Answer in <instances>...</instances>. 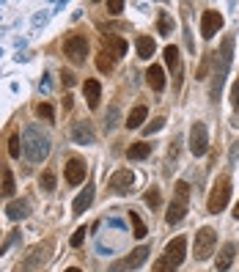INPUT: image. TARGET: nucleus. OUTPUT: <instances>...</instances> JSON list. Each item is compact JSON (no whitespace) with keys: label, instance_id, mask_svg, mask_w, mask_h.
I'll return each mask as SVG.
<instances>
[{"label":"nucleus","instance_id":"f257e3e1","mask_svg":"<svg viewBox=\"0 0 239 272\" xmlns=\"http://www.w3.org/2000/svg\"><path fill=\"white\" fill-rule=\"evenodd\" d=\"M22 154L33 162V165L44 162L47 157H50V135L42 132L36 124L28 127L22 132Z\"/></svg>","mask_w":239,"mask_h":272},{"label":"nucleus","instance_id":"f03ea898","mask_svg":"<svg viewBox=\"0 0 239 272\" xmlns=\"http://www.w3.org/2000/svg\"><path fill=\"white\" fill-rule=\"evenodd\" d=\"M184 256H187V239L184 236H176L165 245V253L154 261V272H176L182 267Z\"/></svg>","mask_w":239,"mask_h":272},{"label":"nucleus","instance_id":"7ed1b4c3","mask_svg":"<svg viewBox=\"0 0 239 272\" xmlns=\"http://www.w3.org/2000/svg\"><path fill=\"white\" fill-rule=\"evenodd\" d=\"M52 250H55V242L52 239L39 242L36 248H31V253L22 258V264H17V272H39L47 261H50Z\"/></svg>","mask_w":239,"mask_h":272},{"label":"nucleus","instance_id":"20e7f679","mask_svg":"<svg viewBox=\"0 0 239 272\" xmlns=\"http://www.w3.org/2000/svg\"><path fill=\"white\" fill-rule=\"evenodd\" d=\"M187 203H190V185H187V182H176V195H173V201H170V206L165 212V223H168V226L182 223V217L187 215Z\"/></svg>","mask_w":239,"mask_h":272},{"label":"nucleus","instance_id":"39448f33","mask_svg":"<svg viewBox=\"0 0 239 272\" xmlns=\"http://www.w3.org/2000/svg\"><path fill=\"white\" fill-rule=\"evenodd\" d=\"M228 198H231V179L228 176H217L215 187L209 193V201H206V209L212 215H220L225 206H228Z\"/></svg>","mask_w":239,"mask_h":272},{"label":"nucleus","instance_id":"423d86ee","mask_svg":"<svg viewBox=\"0 0 239 272\" xmlns=\"http://www.w3.org/2000/svg\"><path fill=\"white\" fill-rule=\"evenodd\" d=\"M215 245H217V231L212 226H203L201 231H195V258L198 261H206L215 253Z\"/></svg>","mask_w":239,"mask_h":272},{"label":"nucleus","instance_id":"0eeeda50","mask_svg":"<svg viewBox=\"0 0 239 272\" xmlns=\"http://www.w3.org/2000/svg\"><path fill=\"white\" fill-rule=\"evenodd\" d=\"M190 152H193V157H203L209 152V129L203 121H195L190 129Z\"/></svg>","mask_w":239,"mask_h":272},{"label":"nucleus","instance_id":"6e6552de","mask_svg":"<svg viewBox=\"0 0 239 272\" xmlns=\"http://www.w3.org/2000/svg\"><path fill=\"white\" fill-rule=\"evenodd\" d=\"M64 52H66V58L72 61V64H85V58H88V39L85 36H69L64 42Z\"/></svg>","mask_w":239,"mask_h":272},{"label":"nucleus","instance_id":"1a4fd4ad","mask_svg":"<svg viewBox=\"0 0 239 272\" xmlns=\"http://www.w3.org/2000/svg\"><path fill=\"white\" fill-rule=\"evenodd\" d=\"M148 253H152L148 248H135L129 256H124L121 261H115L113 267H110V272H129V269H138V267H143V264H146Z\"/></svg>","mask_w":239,"mask_h":272},{"label":"nucleus","instance_id":"9d476101","mask_svg":"<svg viewBox=\"0 0 239 272\" xmlns=\"http://www.w3.org/2000/svg\"><path fill=\"white\" fill-rule=\"evenodd\" d=\"M132 182H135V176L129 168H118L113 176H110V182H107V187L113 190L115 195H127L129 190H132Z\"/></svg>","mask_w":239,"mask_h":272},{"label":"nucleus","instance_id":"9b49d317","mask_svg":"<svg viewBox=\"0 0 239 272\" xmlns=\"http://www.w3.org/2000/svg\"><path fill=\"white\" fill-rule=\"evenodd\" d=\"M223 28V14L215 9H206L201 14V36L203 39H215V33Z\"/></svg>","mask_w":239,"mask_h":272},{"label":"nucleus","instance_id":"f8f14e48","mask_svg":"<svg viewBox=\"0 0 239 272\" xmlns=\"http://www.w3.org/2000/svg\"><path fill=\"white\" fill-rule=\"evenodd\" d=\"M64 173H66V182H69V185H83L85 182V173H88V168H85V162L83 160H69L64 165Z\"/></svg>","mask_w":239,"mask_h":272},{"label":"nucleus","instance_id":"ddd939ff","mask_svg":"<svg viewBox=\"0 0 239 272\" xmlns=\"http://www.w3.org/2000/svg\"><path fill=\"white\" fill-rule=\"evenodd\" d=\"M165 64H168V69L173 72V83H176V88H179V85H182V74H184V69H182V55H179V50H176L173 44L165 47Z\"/></svg>","mask_w":239,"mask_h":272},{"label":"nucleus","instance_id":"4468645a","mask_svg":"<svg viewBox=\"0 0 239 272\" xmlns=\"http://www.w3.org/2000/svg\"><path fill=\"white\" fill-rule=\"evenodd\" d=\"M234 258H236V245H234V242H225L223 248H220V253H217L215 269H217V272H228L231 264H234Z\"/></svg>","mask_w":239,"mask_h":272},{"label":"nucleus","instance_id":"2eb2a0df","mask_svg":"<svg viewBox=\"0 0 239 272\" xmlns=\"http://www.w3.org/2000/svg\"><path fill=\"white\" fill-rule=\"evenodd\" d=\"M72 140H74V143H80V146L94 143V140H97V135H94V127L88 124V121H77V124L72 127Z\"/></svg>","mask_w":239,"mask_h":272},{"label":"nucleus","instance_id":"dca6fc26","mask_svg":"<svg viewBox=\"0 0 239 272\" xmlns=\"http://www.w3.org/2000/svg\"><path fill=\"white\" fill-rule=\"evenodd\" d=\"M83 94H85V99H88V107H91V110H97V107H99V99H102L99 80H85V83H83Z\"/></svg>","mask_w":239,"mask_h":272},{"label":"nucleus","instance_id":"f3484780","mask_svg":"<svg viewBox=\"0 0 239 272\" xmlns=\"http://www.w3.org/2000/svg\"><path fill=\"white\" fill-rule=\"evenodd\" d=\"M102 42H105V47H102V50H107L113 58L127 55V42H124V39L113 36V33H105V39H102Z\"/></svg>","mask_w":239,"mask_h":272},{"label":"nucleus","instance_id":"a211bd4d","mask_svg":"<svg viewBox=\"0 0 239 272\" xmlns=\"http://www.w3.org/2000/svg\"><path fill=\"white\" fill-rule=\"evenodd\" d=\"M146 83H148L152 91H162V88H165V69L152 64V66H148V72H146Z\"/></svg>","mask_w":239,"mask_h":272},{"label":"nucleus","instance_id":"6ab92c4d","mask_svg":"<svg viewBox=\"0 0 239 272\" xmlns=\"http://www.w3.org/2000/svg\"><path fill=\"white\" fill-rule=\"evenodd\" d=\"M6 215H9L11 220H25V217L31 215V206H28V201H25V198H19V201H11L9 206H6Z\"/></svg>","mask_w":239,"mask_h":272},{"label":"nucleus","instance_id":"aec40b11","mask_svg":"<svg viewBox=\"0 0 239 272\" xmlns=\"http://www.w3.org/2000/svg\"><path fill=\"white\" fill-rule=\"evenodd\" d=\"M91 201H94V187L88 185V187L83 190V193H80L77 198H74V203H72V212H74V215H83L85 209L91 206Z\"/></svg>","mask_w":239,"mask_h":272},{"label":"nucleus","instance_id":"412c9836","mask_svg":"<svg viewBox=\"0 0 239 272\" xmlns=\"http://www.w3.org/2000/svg\"><path fill=\"white\" fill-rule=\"evenodd\" d=\"M146 115H148L146 105H138V107H132V113L127 115V121H124V124H127L129 129H138V127H143V121H146Z\"/></svg>","mask_w":239,"mask_h":272},{"label":"nucleus","instance_id":"4be33fe9","mask_svg":"<svg viewBox=\"0 0 239 272\" xmlns=\"http://www.w3.org/2000/svg\"><path fill=\"white\" fill-rule=\"evenodd\" d=\"M135 47H138V58H143V61H152L154 50H157V44H154V39H152V36H140Z\"/></svg>","mask_w":239,"mask_h":272},{"label":"nucleus","instance_id":"5701e85b","mask_svg":"<svg viewBox=\"0 0 239 272\" xmlns=\"http://www.w3.org/2000/svg\"><path fill=\"white\" fill-rule=\"evenodd\" d=\"M0 195H14V176L9 168H0Z\"/></svg>","mask_w":239,"mask_h":272},{"label":"nucleus","instance_id":"b1692460","mask_svg":"<svg viewBox=\"0 0 239 272\" xmlns=\"http://www.w3.org/2000/svg\"><path fill=\"white\" fill-rule=\"evenodd\" d=\"M148 154H152V143H146V140H143V143H132V146H129L127 157L129 160H146Z\"/></svg>","mask_w":239,"mask_h":272},{"label":"nucleus","instance_id":"393cba45","mask_svg":"<svg viewBox=\"0 0 239 272\" xmlns=\"http://www.w3.org/2000/svg\"><path fill=\"white\" fill-rule=\"evenodd\" d=\"M97 69H99V72H113V69H115V58H113L107 50H102L99 55H97Z\"/></svg>","mask_w":239,"mask_h":272},{"label":"nucleus","instance_id":"a878e982","mask_svg":"<svg viewBox=\"0 0 239 272\" xmlns=\"http://www.w3.org/2000/svg\"><path fill=\"white\" fill-rule=\"evenodd\" d=\"M143 201H146V206L148 209H157L162 203V193H160V187H152L146 195H143Z\"/></svg>","mask_w":239,"mask_h":272},{"label":"nucleus","instance_id":"bb28decb","mask_svg":"<svg viewBox=\"0 0 239 272\" xmlns=\"http://www.w3.org/2000/svg\"><path fill=\"white\" fill-rule=\"evenodd\" d=\"M212 64H215V52H206V55H203V61H201V66H198V72H195V77H198V80H206Z\"/></svg>","mask_w":239,"mask_h":272},{"label":"nucleus","instance_id":"cd10ccee","mask_svg":"<svg viewBox=\"0 0 239 272\" xmlns=\"http://www.w3.org/2000/svg\"><path fill=\"white\" fill-rule=\"evenodd\" d=\"M129 223H132V234L138 236V239H143V236H146V223H143L135 212H129Z\"/></svg>","mask_w":239,"mask_h":272},{"label":"nucleus","instance_id":"c85d7f7f","mask_svg":"<svg viewBox=\"0 0 239 272\" xmlns=\"http://www.w3.org/2000/svg\"><path fill=\"white\" fill-rule=\"evenodd\" d=\"M118 118H121V115H118V105H110V110H107V115H105V129H107V132L118 127Z\"/></svg>","mask_w":239,"mask_h":272},{"label":"nucleus","instance_id":"c756f323","mask_svg":"<svg viewBox=\"0 0 239 272\" xmlns=\"http://www.w3.org/2000/svg\"><path fill=\"white\" fill-rule=\"evenodd\" d=\"M157 28H160L162 36H168V33L173 31V19H170L168 11H160V22H157Z\"/></svg>","mask_w":239,"mask_h":272},{"label":"nucleus","instance_id":"7c9ffc66","mask_svg":"<svg viewBox=\"0 0 239 272\" xmlns=\"http://www.w3.org/2000/svg\"><path fill=\"white\" fill-rule=\"evenodd\" d=\"M9 154L14 160L22 154V138H19V135H11V138H9Z\"/></svg>","mask_w":239,"mask_h":272},{"label":"nucleus","instance_id":"2f4dec72","mask_svg":"<svg viewBox=\"0 0 239 272\" xmlns=\"http://www.w3.org/2000/svg\"><path fill=\"white\" fill-rule=\"evenodd\" d=\"M36 115L44 121H52V115H55V110H52V105H47V102H39L36 105Z\"/></svg>","mask_w":239,"mask_h":272},{"label":"nucleus","instance_id":"473e14b6","mask_svg":"<svg viewBox=\"0 0 239 272\" xmlns=\"http://www.w3.org/2000/svg\"><path fill=\"white\" fill-rule=\"evenodd\" d=\"M42 190H44V193H52V190H55V173H52V171L42 173Z\"/></svg>","mask_w":239,"mask_h":272},{"label":"nucleus","instance_id":"72a5a7b5","mask_svg":"<svg viewBox=\"0 0 239 272\" xmlns=\"http://www.w3.org/2000/svg\"><path fill=\"white\" fill-rule=\"evenodd\" d=\"M162 127H165V118H154L152 124H146V127H143V132H146V135H154V132H160Z\"/></svg>","mask_w":239,"mask_h":272},{"label":"nucleus","instance_id":"f704fd0d","mask_svg":"<svg viewBox=\"0 0 239 272\" xmlns=\"http://www.w3.org/2000/svg\"><path fill=\"white\" fill-rule=\"evenodd\" d=\"M231 105H234V110H239V77L231 85Z\"/></svg>","mask_w":239,"mask_h":272},{"label":"nucleus","instance_id":"c9c22d12","mask_svg":"<svg viewBox=\"0 0 239 272\" xmlns=\"http://www.w3.org/2000/svg\"><path fill=\"white\" fill-rule=\"evenodd\" d=\"M179 148H182V138H173V143H170V148H168V157L176 160L179 157Z\"/></svg>","mask_w":239,"mask_h":272},{"label":"nucleus","instance_id":"e433bc0d","mask_svg":"<svg viewBox=\"0 0 239 272\" xmlns=\"http://www.w3.org/2000/svg\"><path fill=\"white\" fill-rule=\"evenodd\" d=\"M83 239H85V228H77V231L72 234V248H80Z\"/></svg>","mask_w":239,"mask_h":272},{"label":"nucleus","instance_id":"4c0bfd02","mask_svg":"<svg viewBox=\"0 0 239 272\" xmlns=\"http://www.w3.org/2000/svg\"><path fill=\"white\" fill-rule=\"evenodd\" d=\"M17 239H19V231H14V234H11V236H9V239H6L3 245H0V256H3V253H6V250H9V248H11V245H14Z\"/></svg>","mask_w":239,"mask_h":272},{"label":"nucleus","instance_id":"58836bf2","mask_svg":"<svg viewBox=\"0 0 239 272\" xmlns=\"http://www.w3.org/2000/svg\"><path fill=\"white\" fill-rule=\"evenodd\" d=\"M107 11H110V14H121V11H124V3H121V0H110V3H107Z\"/></svg>","mask_w":239,"mask_h":272},{"label":"nucleus","instance_id":"ea45409f","mask_svg":"<svg viewBox=\"0 0 239 272\" xmlns=\"http://www.w3.org/2000/svg\"><path fill=\"white\" fill-rule=\"evenodd\" d=\"M61 80H64V85H66V88L74 85V74H72V72H64V74H61Z\"/></svg>","mask_w":239,"mask_h":272},{"label":"nucleus","instance_id":"a19ab883","mask_svg":"<svg viewBox=\"0 0 239 272\" xmlns=\"http://www.w3.org/2000/svg\"><path fill=\"white\" fill-rule=\"evenodd\" d=\"M236 157H239V143H234V148H231V165H236Z\"/></svg>","mask_w":239,"mask_h":272},{"label":"nucleus","instance_id":"79ce46f5","mask_svg":"<svg viewBox=\"0 0 239 272\" xmlns=\"http://www.w3.org/2000/svg\"><path fill=\"white\" fill-rule=\"evenodd\" d=\"M234 217L239 220V201H236V206H234Z\"/></svg>","mask_w":239,"mask_h":272},{"label":"nucleus","instance_id":"37998d69","mask_svg":"<svg viewBox=\"0 0 239 272\" xmlns=\"http://www.w3.org/2000/svg\"><path fill=\"white\" fill-rule=\"evenodd\" d=\"M66 272H83V269H77V267H69V269H66Z\"/></svg>","mask_w":239,"mask_h":272}]
</instances>
